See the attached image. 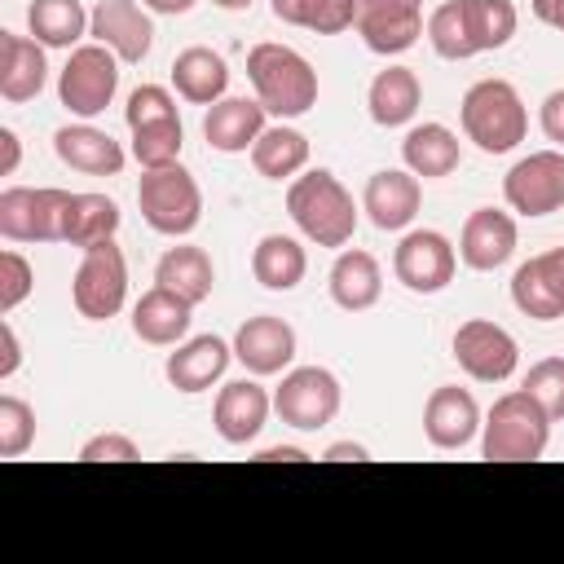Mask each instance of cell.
<instances>
[{
    "label": "cell",
    "instance_id": "obj_26",
    "mask_svg": "<svg viewBox=\"0 0 564 564\" xmlns=\"http://www.w3.org/2000/svg\"><path fill=\"white\" fill-rule=\"evenodd\" d=\"M330 300L344 308V313H366V308H375L379 304V295H383V269H379V260L370 256V251H361V247H344L339 256H335V264H330Z\"/></svg>",
    "mask_w": 564,
    "mask_h": 564
},
{
    "label": "cell",
    "instance_id": "obj_35",
    "mask_svg": "<svg viewBox=\"0 0 564 564\" xmlns=\"http://www.w3.org/2000/svg\"><path fill=\"white\" fill-rule=\"evenodd\" d=\"M463 4V22H467V40H471V53H494L502 48L516 26H520V13L511 0H458Z\"/></svg>",
    "mask_w": 564,
    "mask_h": 564
},
{
    "label": "cell",
    "instance_id": "obj_6",
    "mask_svg": "<svg viewBox=\"0 0 564 564\" xmlns=\"http://www.w3.org/2000/svg\"><path fill=\"white\" fill-rule=\"evenodd\" d=\"M119 93V53L106 44H79L66 53V66L57 75V101L75 119H97Z\"/></svg>",
    "mask_w": 564,
    "mask_h": 564
},
{
    "label": "cell",
    "instance_id": "obj_17",
    "mask_svg": "<svg viewBox=\"0 0 564 564\" xmlns=\"http://www.w3.org/2000/svg\"><path fill=\"white\" fill-rule=\"evenodd\" d=\"M516 242H520V229H516V216L511 212H502V207H476L463 220L458 260L467 269H476V273H494V269H502L516 256Z\"/></svg>",
    "mask_w": 564,
    "mask_h": 564
},
{
    "label": "cell",
    "instance_id": "obj_19",
    "mask_svg": "<svg viewBox=\"0 0 564 564\" xmlns=\"http://www.w3.org/2000/svg\"><path fill=\"white\" fill-rule=\"evenodd\" d=\"M419 207H423V185H419V176L410 167H383L361 189V212L383 234L405 229L419 216Z\"/></svg>",
    "mask_w": 564,
    "mask_h": 564
},
{
    "label": "cell",
    "instance_id": "obj_47",
    "mask_svg": "<svg viewBox=\"0 0 564 564\" xmlns=\"http://www.w3.org/2000/svg\"><path fill=\"white\" fill-rule=\"evenodd\" d=\"M326 463H366L370 458V449L366 445H357V441H335V445H326V454H322Z\"/></svg>",
    "mask_w": 564,
    "mask_h": 564
},
{
    "label": "cell",
    "instance_id": "obj_41",
    "mask_svg": "<svg viewBox=\"0 0 564 564\" xmlns=\"http://www.w3.org/2000/svg\"><path fill=\"white\" fill-rule=\"evenodd\" d=\"M123 119H128V128H141V123H159V119H181V110H176V97L163 84H141V88L128 93Z\"/></svg>",
    "mask_w": 564,
    "mask_h": 564
},
{
    "label": "cell",
    "instance_id": "obj_46",
    "mask_svg": "<svg viewBox=\"0 0 564 564\" xmlns=\"http://www.w3.org/2000/svg\"><path fill=\"white\" fill-rule=\"evenodd\" d=\"M22 163V141L13 128H0V176H13Z\"/></svg>",
    "mask_w": 564,
    "mask_h": 564
},
{
    "label": "cell",
    "instance_id": "obj_12",
    "mask_svg": "<svg viewBox=\"0 0 564 564\" xmlns=\"http://www.w3.org/2000/svg\"><path fill=\"white\" fill-rule=\"evenodd\" d=\"M502 198L516 216H551L564 207V150H533L502 176Z\"/></svg>",
    "mask_w": 564,
    "mask_h": 564
},
{
    "label": "cell",
    "instance_id": "obj_40",
    "mask_svg": "<svg viewBox=\"0 0 564 564\" xmlns=\"http://www.w3.org/2000/svg\"><path fill=\"white\" fill-rule=\"evenodd\" d=\"M524 388L542 401V410L551 414V423L564 419V357H542V361H533L529 375H524Z\"/></svg>",
    "mask_w": 564,
    "mask_h": 564
},
{
    "label": "cell",
    "instance_id": "obj_27",
    "mask_svg": "<svg viewBox=\"0 0 564 564\" xmlns=\"http://www.w3.org/2000/svg\"><path fill=\"white\" fill-rule=\"evenodd\" d=\"M172 88L181 101L189 106H212L225 97L229 88V62L220 53H212L207 44H194V48H181L176 62H172Z\"/></svg>",
    "mask_w": 564,
    "mask_h": 564
},
{
    "label": "cell",
    "instance_id": "obj_4",
    "mask_svg": "<svg viewBox=\"0 0 564 564\" xmlns=\"http://www.w3.org/2000/svg\"><path fill=\"white\" fill-rule=\"evenodd\" d=\"M463 137L485 154H507L529 132V110L511 79H476L458 106Z\"/></svg>",
    "mask_w": 564,
    "mask_h": 564
},
{
    "label": "cell",
    "instance_id": "obj_8",
    "mask_svg": "<svg viewBox=\"0 0 564 564\" xmlns=\"http://www.w3.org/2000/svg\"><path fill=\"white\" fill-rule=\"evenodd\" d=\"M339 405H344V388L326 366H295L273 388V410L295 432H322L326 423H335Z\"/></svg>",
    "mask_w": 564,
    "mask_h": 564
},
{
    "label": "cell",
    "instance_id": "obj_29",
    "mask_svg": "<svg viewBox=\"0 0 564 564\" xmlns=\"http://www.w3.org/2000/svg\"><path fill=\"white\" fill-rule=\"evenodd\" d=\"M154 282L167 286V291H176L181 300H189V304L198 308L203 300H212L216 264H212V256H207L203 247L181 242V247H167V251L159 256V264H154Z\"/></svg>",
    "mask_w": 564,
    "mask_h": 564
},
{
    "label": "cell",
    "instance_id": "obj_22",
    "mask_svg": "<svg viewBox=\"0 0 564 564\" xmlns=\"http://www.w3.org/2000/svg\"><path fill=\"white\" fill-rule=\"evenodd\" d=\"M48 84V62H44V44L35 35H18V31H0V97L9 106H22L31 97H40Z\"/></svg>",
    "mask_w": 564,
    "mask_h": 564
},
{
    "label": "cell",
    "instance_id": "obj_50",
    "mask_svg": "<svg viewBox=\"0 0 564 564\" xmlns=\"http://www.w3.org/2000/svg\"><path fill=\"white\" fill-rule=\"evenodd\" d=\"M150 13H167V18H176V13H189L198 0H141Z\"/></svg>",
    "mask_w": 564,
    "mask_h": 564
},
{
    "label": "cell",
    "instance_id": "obj_16",
    "mask_svg": "<svg viewBox=\"0 0 564 564\" xmlns=\"http://www.w3.org/2000/svg\"><path fill=\"white\" fill-rule=\"evenodd\" d=\"M88 35L110 53H119V62L137 66L154 44V22L141 0H101L88 18Z\"/></svg>",
    "mask_w": 564,
    "mask_h": 564
},
{
    "label": "cell",
    "instance_id": "obj_45",
    "mask_svg": "<svg viewBox=\"0 0 564 564\" xmlns=\"http://www.w3.org/2000/svg\"><path fill=\"white\" fill-rule=\"evenodd\" d=\"M0 348H4V357H0V379H9V375L22 366V344H18V330H13L9 317L0 322Z\"/></svg>",
    "mask_w": 564,
    "mask_h": 564
},
{
    "label": "cell",
    "instance_id": "obj_3",
    "mask_svg": "<svg viewBox=\"0 0 564 564\" xmlns=\"http://www.w3.org/2000/svg\"><path fill=\"white\" fill-rule=\"evenodd\" d=\"M551 445V414L529 388L502 392L480 423V454L489 463H533Z\"/></svg>",
    "mask_w": 564,
    "mask_h": 564
},
{
    "label": "cell",
    "instance_id": "obj_34",
    "mask_svg": "<svg viewBox=\"0 0 564 564\" xmlns=\"http://www.w3.org/2000/svg\"><path fill=\"white\" fill-rule=\"evenodd\" d=\"M119 203L106 198V194H70V207H66V238L70 247L88 251L97 242H110L119 234Z\"/></svg>",
    "mask_w": 564,
    "mask_h": 564
},
{
    "label": "cell",
    "instance_id": "obj_15",
    "mask_svg": "<svg viewBox=\"0 0 564 564\" xmlns=\"http://www.w3.org/2000/svg\"><path fill=\"white\" fill-rule=\"evenodd\" d=\"M234 357L247 366V375L269 379V375H286L295 361V330L291 322L273 317V313H256L234 330Z\"/></svg>",
    "mask_w": 564,
    "mask_h": 564
},
{
    "label": "cell",
    "instance_id": "obj_33",
    "mask_svg": "<svg viewBox=\"0 0 564 564\" xmlns=\"http://www.w3.org/2000/svg\"><path fill=\"white\" fill-rule=\"evenodd\" d=\"M88 9L79 0H31L26 4V31L44 44V48H79V40L88 35Z\"/></svg>",
    "mask_w": 564,
    "mask_h": 564
},
{
    "label": "cell",
    "instance_id": "obj_37",
    "mask_svg": "<svg viewBox=\"0 0 564 564\" xmlns=\"http://www.w3.org/2000/svg\"><path fill=\"white\" fill-rule=\"evenodd\" d=\"M181 145H185V128H181V119H159V123H141V128H132V159L141 163V172L172 167V163L181 159Z\"/></svg>",
    "mask_w": 564,
    "mask_h": 564
},
{
    "label": "cell",
    "instance_id": "obj_51",
    "mask_svg": "<svg viewBox=\"0 0 564 564\" xmlns=\"http://www.w3.org/2000/svg\"><path fill=\"white\" fill-rule=\"evenodd\" d=\"M216 9H229V13H242V9H251V0H212Z\"/></svg>",
    "mask_w": 564,
    "mask_h": 564
},
{
    "label": "cell",
    "instance_id": "obj_39",
    "mask_svg": "<svg viewBox=\"0 0 564 564\" xmlns=\"http://www.w3.org/2000/svg\"><path fill=\"white\" fill-rule=\"evenodd\" d=\"M35 445V410L22 397H0V458H22Z\"/></svg>",
    "mask_w": 564,
    "mask_h": 564
},
{
    "label": "cell",
    "instance_id": "obj_9",
    "mask_svg": "<svg viewBox=\"0 0 564 564\" xmlns=\"http://www.w3.org/2000/svg\"><path fill=\"white\" fill-rule=\"evenodd\" d=\"M128 300V260L123 251L110 242H97L79 256L75 282H70V304L79 317L88 322H110Z\"/></svg>",
    "mask_w": 564,
    "mask_h": 564
},
{
    "label": "cell",
    "instance_id": "obj_30",
    "mask_svg": "<svg viewBox=\"0 0 564 564\" xmlns=\"http://www.w3.org/2000/svg\"><path fill=\"white\" fill-rule=\"evenodd\" d=\"M247 154L264 181H295L308 167V137L291 123H269Z\"/></svg>",
    "mask_w": 564,
    "mask_h": 564
},
{
    "label": "cell",
    "instance_id": "obj_31",
    "mask_svg": "<svg viewBox=\"0 0 564 564\" xmlns=\"http://www.w3.org/2000/svg\"><path fill=\"white\" fill-rule=\"evenodd\" d=\"M401 159L414 176L423 181H436V176H449L463 159V145L458 137L445 128V123H414L401 141Z\"/></svg>",
    "mask_w": 564,
    "mask_h": 564
},
{
    "label": "cell",
    "instance_id": "obj_21",
    "mask_svg": "<svg viewBox=\"0 0 564 564\" xmlns=\"http://www.w3.org/2000/svg\"><path fill=\"white\" fill-rule=\"evenodd\" d=\"M264 128H269V110L256 97H220L203 115V137L220 154H247Z\"/></svg>",
    "mask_w": 564,
    "mask_h": 564
},
{
    "label": "cell",
    "instance_id": "obj_49",
    "mask_svg": "<svg viewBox=\"0 0 564 564\" xmlns=\"http://www.w3.org/2000/svg\"><path fill=\"white\" fill-rule=\"evenodd\" d=\"M308 454L300 449V445H269V449H260L256 454V463H304Z\"/></svg>",
    "mask_w": 564,
    "mask_h": 564
},
{
    "label": "cell",
    "instance_id": "obj_20",
    "mask_svg": "<svg viewBox=\"0 0 564 564\" xmlns=\"http://www.w3.org/2000/svg\"><path fill=\"white\" fill-rule=\"evenodd\" d=\"M269 410H273V397L256 383V379H229L220 392H216V405H212V423H216V436L225 445H247L260 436V427L269 423Z\"/></svg>",
    "mask_w": 564,
    "mask_h": 564
},
{
    "label": "cell",
    "instance_id": "obj_43",
    "mask_svg": "<svg viewBox=\"0 0 564 564\" xmlns=\"http://www.w3.org/2000/svg\"><path fill=\"white\" fill-rule=\"evenodd\" d=\"M132 458H141V449L123 432H97L79 445V463H132Z\"/></svg>",
    "mask_w": 564,
    "mask_h": 564
},
{
    "label": "cell",
    "instance_id": "obj_42",
    "mask_svg": "<svg viewBox=\"0 0 564 564\" xmlns=\"http://www.w3.org/2000/svg\"><path fill=\"white\" fill-rule=\"evenodd\" d=\"M35 286V269L26 264V256H18L13 247L0 251V317H9Z\"/></svg>",
    "mask_w": 564,
    "mask_h": 564
},
{
    "label": "cell",
    "instance_id": "obj_10",
    "mask_svg": "<svg viewBox=\"0 0 564 564\" xmlns=\"http://www.w3.org/2000/svg\"><path fill=\"white\" fill-rule=\"evenodd\" d=\"M454 361L467 379L476 383H502L516 375L520 366V344L507 326L489 322V317H467L458 330H454Z\"/></svg>",
    "mask_w": 564,
    "mask_h": 564
},
{
    "label": "cell",
    "instance_id": "obj_18",
    "mask_svg": "<svg viewBox=\"0 0 564 564\" xmlns=\"http://www.w3.org/2000/svg\"><path fill=\"white\" fill-rule=\"evenodd\" d=\"M480 423H485L480 405H476V397L467 388H458V383L432 388V397L423 405V436H427L432 449H463V445H471Z\"/></svg>",
    "mask_w": 564,
    "mask_h": 564
},
{
    "label": "cell",
    "instance_id": "obj_14",
    "mask_svg": "<svg viewBox=\"0 0 564 564\" xmlns=\"http://www.w3.org/2000/svg\"><path fill=\"white\" fill-rule=\"evenodd\" d=\"M511 304L533 322L564 317V247L538 251L511 273Z\"/></svg>",
    "mask_w": 564,
    "mask_h": 564
},
{
    "label": "cell",
    "instance_id": "obj_24",
    "mask_svg": "<svg viewBox=\"0 0 564 564\" xmlns=\"http://www.w3.org/2000/svg\"><path fill=\"white\" fill-rule=\"evenodd\" d=\"M229 357H234V344H225L220 335H194V339H181L176 352H167L163 375L176 392H207L229 370Z\"/></svg>",
    "mask_w": 564,
    "mask_h": 564
},
{
    "label": "cell",
    "instance_id": "obj_7",
    "mask_svg": "<svg viewBox=\"0 0 564 564\" xmlns=\"http://www.w3.org/2000/svg\"><path fill=\"white\" fill-rule=\"evenodd\" d=\"M70 189L57 185H9L0 189V238L9 242H62L66 238Z\"/></svg>",
    "mask_w": 564,
    "mask_h": 564
},
{
    "label": "cell",
    "instance_id": "obj_2",
    "mask_svg": "<svg viewBox=\"0 0 564 564\" xmlns=\"http://www.w3.org/2000/svg\"><path fill=\"white\" fill-rule=\"evenodd\" d=\"M286 212L295 220V229L317 242V247H348L352 229H357V203L352 194L339 185V176L330 167H308L286 185Z\"/></svg>",
    "mask_w": 564,
    "mask_h": 564
},
{
    "label": "cell",
    "instance_id": "obj_48",
    "mask_svg": "<svg viewBox=\"0 0 564 564\" xmlns=\"http://www.w3.org/2000/svg\"><path fill=\"white\" fill-rule=\"evenodd\" d=\"M529 9H533V18H538V22H546V26L564 31V0H529Z\"/></svg>",
    "mask_w": 564,
    "mask_h": 564
},
{
    "label": "cell",
    "instance_id": "obj_38",
    "mask_svg": "<svg viewBox=\"0 0 564 564\" xmlns=\"http://www.w3.org/2000/svg\"><path fill=\"white\" fill-rule=\"evenodd\" d=\"M427 44L436 48V57H445V62H467V57H476L471 53V40H467V22H463V4L458 0H445V4H436L432 13H427Z\"/></svg>",
    "mask_w": 564,
    "mask_h": 564
},
{
    "label": "cell",
    "instance_id": "obj_36",
    "mask_svg": "<svg viewBox=\"0 0 564 564\" xmlns=\"http://www.w3.org/2000/svg\"><path fill=\"white\" fill-rule=\"evenodd\" d=\"M273 18L317 35H339L357 22V0H269Z\"/></svg>",
    "mask_w": 564,
    "mask_h": 564
},
{
    "label": "cell",
    "instance_id": "obj_23",
    "mask_svg": "<svg viewBox=\"0 0 564 564\" xmlns=\"http://www.w3.org/2000/svg\"><path fill=\"white\" fill-rule=\"evenodd\" d=\"M53 150H57V159L70 172H84V176H119L123 172V159H128L123 145L110 132L93 128L88 119L57 128L53 132Z\"/></svg>",
    "mask_w": 564,
    "mask_h": 564
},
{
    "label": "cell",
    "instance_id": "obj_11",
    "mask_svg": "<svg viewBox=\"0 0 564 564\" xmlns=\"http://www.w3.org/2000/svg\"><path fill=\"white\" fill-rule=\"evenodd\" d=\"M458 247L441 229H410L392 251V273L414 295H436L454 282Z\"/></svg>",
    "mask_w": 564,
    "mask_h": 564
},
{
    "label": "cell",
    "instance_id": "obj_1",
    "mask_svg": "<svg viewBox=\"0 0 564 564\" xmlns=\"http://www.w3.org/2000/svg\"><path fill=\"white\" fill-rule=\"evenodd\" d=\"M247 79L256 88V101L278 119H300L317 106V70L291 44H278V40L251 44Z\"/></svg>",
    "mask_w": 564,
    "mask_h": 564
},
{
    "label": "cell",
    "instance_id": "obj_13",
    "mask_svg": "<svg viewBox=\"0 0 564 564\" xmlns=\"http://www.w3.org/2000/svg\"><path fill=\"white\" fill-rule=\"evenodd\" d=\"M352 31L379 57H397L423 35V0H357Z\"/></svg>",
    "mask_w": 564,
    "mask_h": 564
},
{
    "label": "cell",
    "instance_id": "obj_28",
    "mask_svg": "<svg viewBox=\"0 0 564 564\" xmlns=\"http://www.w3.org/2000/svg\"><path fill=\"white\" fill-rule=\"evenodd\" d=\"M419 101H423V84L410 66H388L370 79L366 88V110L379 128H401L419 115Z\"/></svg>",
    "mask_w": 564,
    "mask_h": 564
},
{
    "label": "cell",
    "instance_id": "obj_32",
    "mask_svg": "<svg viewBox=\"0 0 564 564\" xmlns=\"http://www.w3.org/2000/svg\"><path fill=\"white\" fill-rule=\"evenodd\" d=\"M251 273L264 291H295L308 273V256L291 234H264L251 251Z\"/></svg>",
    "mask_w": 564,
    "mask_h": 564
},
{
    "label": "cell",
    "instance_id": "obj_44",
    "mask_svg": "<svg viewBox=\"0 0 564 564\" xmlns=\"http://www.w3.org/2000/svg\"><path fill=\"white\" fill-rule=\"evenodd\" d=\"M538 123H542V137H546V141H555V145L564 150V88H555V93H546V97H542Z\"/></svg>",
    "mask_w": 564,
    "mask_h": 564
},
{
    "label": "cell",
    "instance_id": "obj_5",
    "mask_svg": "<svg viewBox=\"0 0 564 564\" xmlns=\"http://www.w3.org/2000/svg\"><path fill=\"white\" fill-rule=\"evenodd\" d=\"M137 207L154 234L185 238L203 220V189L181 163L154 167V172H141V181H137Z\"/></svg>",
    "mask_w": 564,
    "mask_h": 564
},
{
    "label": "cell",
    "instance_id": "obj_25",
    "mask_svg": "<svg viewBox=\"0 0 564 564\" xmlns=\"http://www.w3.org/2000/svg\"><path fill=\"white\" fill-rule=\"evenodd\" d=\"M189 322H194V304L159 282L132 304V335L154 348H176L189 335Z\"/></svg>",
    "mask_w": 564,
    "mask_h": 564
}]
</instances>
